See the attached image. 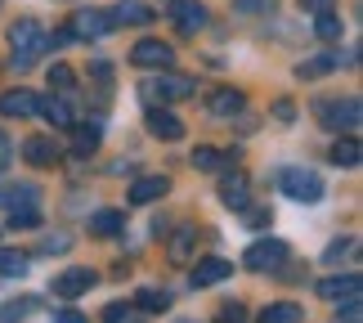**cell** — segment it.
<instances>
[{
  "label": "cell",
  "instance_id": "13",
  "mask_svg": "<svg viewBox=\"0 0 363 323\" xmlns=\"http://www.w3.org/2000/svg\"><path fill=\"white\" fill-rule=\"evenodd\" d=\"M40 189L36 185H0V207L5 212H23V207H36Z\"/></svg>",
  "mask_w": 363,
  "mask_h": 323
},
{
  "label": "cell",
  "instance_id": "22",
  "mask_svg": "<svg viewBox=\"0 0 363 323\" xmlns=\"http://www.w3.org/2000/svg\"><path fill=\"white\" fill-rule=\"evenodd\" d=\"M23 158L32 162V166H54L59 148H54V139H27V144H23Z\"/></svg>",
  "mask_w": 363,
  "mask_h": 323
},
{
  "label": "cell",
  "instance_id": "15",
  "mask_svg": "<svg viewBox=\"0 0 363 323\" xmlns=\"http://www.w3.org/2000/svg\"><path fill=\"white\" fill-rule=\"evenodd\" d=\"M36 112H40L50 126H59V131H67V126H72V108H67L63 99H54V94H36Z\"/></svg>",
  "mask_w": 363,
  "mask_h": 323
},
{
  "label": "cell",
  "instance_id": "18",
  "mask_svg": "<svg viewBox=\"0 0 363 323\" xmlns=\"http://www.w3.org/2000/svg\"><path fill=\"white\" fill-rule=\"evenodd\" d=\"M148 131L157 135V139H179V135H184V121H179L175 112H162V108H152V112H148Z\"/></svg>",
  "mask_w": 363,
  "mask_h": 323
},
{
  "label": "cell",
  "instance_id": "9",
  "mask_svg": "<svg viewBox=\"0 0 363 323\" xmlns=\"http://www.w3.org/2000/svg\"><path fill=\"white\" fill-rule=\"evenodd\" d=\"M171 59H175V50L166 45V40H139V45L130 50V63L135 67H171Z\"/></svg>",
  "mask_w": 363,
  "mask_h": 323
},
{
  "label": "cell",
  "instance_id": "32",
  "mask_svg": "<svg viewBox=\"0 0 363 323\" xmlns=\"http://www.w3.org/2000/svg\"><path fill=\"white\" fill-rule=\"evenodd\" d=\"M216 323H247V305L242 301H225L220 314H216Z\"/></svg>",
  "mask_w": 363,
  "mask_h": 323
},
{
  "label": "cell",
  "instance_id": "37",
  "mask_svg": "<svg viewBox=\"0 0 363 323\" xmlns=\"http://www.w3.org/2000/svg\"><path fill=\"white\" fill-rule=\"evenodd\" d=\"M350 251H354V238H341V243H332V247H328V265L341 261V256H350Z\"/></svg>",
  "mask_w": 363,
  "mask_h": 323
},
{
  "label": "cell",
  "instance_id": "6",
  "mask_svg": "<svg viewBox=\"0 0 363 323\" xmlns=\"http://www.w3.org/2000/svg\"><path fill=\"white\" fill-rule=\"evenodd\" d=\"M318 117H323L332 131H345V135H354L359 131V117H363V108L359 99L350 94V99H341V104H318Z\"/></svg>",
  "mask_w": 363,
  "mask_h": 323
},
{
  "label": "cell",
  "instance_id": "11",
  "mask_svg": "<svg viewBox=\"0 0 363 323\" xmlns=\"http://www.w3.org/2000/svg\"><path fill=\"white\" fill-rule=\"evenodd\" d=\"M233 274V265L229 261H220V256H211V261H198L193 265V288H216V283H225V278Z\"/></svg>",
  "mask_w": 363,
  "mask_h": 323
},
{
  "label": "cell",
  "instance_id": "25",
  "mask_svg": "<svg viewBox=\"0 0 363 323\" xmlns=\"http://www.w3.org/2000/svg\"><path fill=\"white\" fill-rule=\"evenodd\" d=\"M314 32H318V40H341V18H337V9H318Z\"/></svg>",
  "mask_w": 363,
  "mask_h": 323
},
{
  "label": "cell",
  "instance_id": "30",
  "mask_svg": "<svg viewBox=\"0 0 363 323\" xmlns=\"http://www.w3.org/2000/svg\"><path fill=\"white\" fill-rule=\"evenodd\" d=\"M99 139H104V131H99V126H77V158H86V153H94V148H99Z\"/></svg>",
  "mask_w": 363,
  "mask_h": 323
},
{
  "label": "cell",
  "instance_id": "26",
  "mask_svg": "<svg viewBox=\"0 0 363 323\" xmlns=\"http://www.w3.org/2000/svg\"><path fill=\"white\" fill-rule=\"evenodd\" d=\"M18 274H27V256L13 247H0V278H18Z\"/></svg>",
  "mask_w": 363,
  "mask_h": 323
},
{
  "label": "cell",
  "instance_id": "35",
  "mask_svg": "<svg viewBox=\"0 0 363 323\" xmlns=\"http://www.w3.org/2000/svg\"><path fill=\"white\" fill-rule=\"evenodd\" d=\"M72 81H77V77H72V67H63V63H54V67H50V86H54V90H72Z\"/></svg>",
  "mask_w": 363,
  "mask_h": 323
},
{
  "label": "cell",
  "instance_id": "33",
  "mask_svg": "<svg viewBox=\"0 0 363 323\" xmlns=\"http://www.w3.org/2000/svg\"><path fill=\"white\" fill-rule=\"evenodd\" d=\"M27 310H32V301H5L0 305V323H23Z\"/></svg>",
  "mask_w": 363,
  "mask_h": 323
},
{
  "label": "cell",
  "instance_id": "20",
  "mask_svg": "<svg viewBox=\"0 0 363 323\" xmlns=\"http://www.w3.org/2000/svg\"><path fill=\"white\" fill-rule=\"evenodd\" d=\"M332 162H337L341 171H354V166L363 162V153H359V139H354V135H341L337 144H332Z\"/></svg>",
  "mask_w": 363,
  "mask_h": 323
},
{
  "label": "cell",
  "instance_id": "39",
  "mask_svg": "<svg viewBox=\"0 0 363 323\" xmlns=\"http://www.w3.org/2000/svg\"><path fill=\"white\" fill-rule=\"evenodd\" d=\"M54 323H90L81 310H54Z\"/></svg>",
  "mask_w": 363,
  "mask_h": 323
},
{
  "label": "cell",
  "instance_id": "29",
  "mask_svg": "<svg viewBox=\"0 0 363 323\" xmlns=\"http://www.w3.org/2000/svg\"><path fill=\"white\" fill-rule=\"evenodd\" d=\"M113 13H117V23H152V9L139 5V0H125V5L113 9Z\"/></svg>",
  "mask_w": 363,
  "mask_h": 323
},
{
  "label": "cell",
  "instance_id": "16",
  "mask_svg": "<svg viewBox=\"0 0 363 323\" xmlns=\"http://www.w3.org/2000/svg\"><path fill=\"white\" fill-rule=\"evenodd\" d=\"M206 108H211V117H238V112H242V94L238 90H211V94H206Z\"/></svg>",
  "mask_w": 363,
  "mask_h": 323
},
{
  "label": "cell",
  "instance_id": "5",
  "mask_svg": "<svg viewBox=\"0 0 363 323\" xmlns=\"http://www.w3.org/2000/svg\"><path fill=\"white\" fill-rule=\"evenodd\" d=\"M144 94H152V99H162V104H175V99H189V94H198V86H193L189 77H175V72H166L162 67V77H152Z\"/></svg>",
  "mask_w": 363,
  "mask_h": 323
},
{
  "label": "cell",
  "instance_id": "23",
  "mask_svg": "<svg viewBox=\"0 0 363 323\" xmlns=\"http://www.w3.org/2000/svg\"><path fill=\"white\" fill-rule=\"evenodd\" d=\"M125 229V216L121 212H94L90 216V234H99V238H117Z\"/></svg>",
  "mask_w": 363,
  "mask_h": 323
},
{
  "label": "cell",
  "instance_id": "28",
  "mask_svg": "<svg viewBox=\"0 0 363 323\" xmlns=\"http://www.w3.org/2000/svg\"><path fill=\"white\" fill-rule=\"evenodd\" d=\"M229 158H225V153H220V148H193V166H198V171H220V166H225Z\"/></svg>",
  "mask_w": 363,
  "mask_h": 323
},
{
  "label": "cell",
  "instance_id": "1",
  "mask_svg": "<svg viewBox=\"0 0 363 323\" xmlns=\"http://www.w3.org/2000/svg\"><path fill=\"white\" fill-rule=\"evenodd\" d=\"M9 45H13V67H32L45 54V32L36 18H18L9 27Z\"/></svg>",
  "mask_w": 363,
  "mask_h": 323
},
{
  "label": "cell",
  "instance_id": "27",
  "mask_svg": "<svg viewBox=\"0 0 363 323\" xmlns=\"http://www.w3.org/2000/svg\"><path fill=\"white\" fill-rule=\"evenodd\" d=\"M135 305H139V310H166V305H171V292H166V288H144L135 297Z\"/></svg>",
  "mask_w": 363,
  "mask_h": 323
},
{
  "label": "cell",
  "instance_id": "7",
  "mask_svg": "<svg viewBox=\"0 0 363 323\" xmlns=\"http://www.w3.org/2000/svg\"><path fill=\"white\" fill-rule=\"evenodd\" d=\"M94 283H99V274H94V270H63V274H54V297H63V301L86 297Z\"/></svg>",
  "mask_w": 363,
  "mask_h": 323
},
{
  "label": "cell",
  "instance_id": "3",
  "mask_svg": "<svg viewBox=\"0 0 363 323\" xmlns=\"http://www.w3.org/2000/svg\"><path fill=\"white\" fill-rule=\"evenodd\" d=\"M67 32H72V40H99L108 32H117V13L113 9H77Z\"/></svg>",
  "mask_w": 363,
  "mask_h": 323
},
{
  "label": "cell",
  "instance_id": "2",
  "mask_svg": "<svg viewBox=\"0 0 363 323\" xmlns=\"http://www.w3.org/2000/svg\"><path fill=\"white\" fill-rule=\"evenodd\" d=\"M278 189H283L291 202H305V207L323 198V180H318L310 166H287V171L278 175Z\"/></svg>",
  "mask_w": 363,
  "mask_h": 323
},
{
  "label": "cell",
  "instance_id": "34",
  "mask_svg": "<svg viewBox=\"0 0 363 323\" xmlns=\"http://www.w3.org/2000/svg\"><path fill=\"white\" fill-rule=\"evenodd\" d=\"M67 247H72V238H67V234H50V238H40V251H45V256H63Z\"/></svg>",
  "mask_w": 363,
  "mask_h": 323
},
{
  "label": "cell",
  "instance_id": "12",
  "mask_svg": "<svg viewBox=\"0 0 363 323\" xmlns=\"http://www.w3.org/2000/svg\"><path fill=\"white\" fill-rule=\"evenodd\" d=\"M36 112V90H5L0 94V117H32Z\"/></svg>",
  "mask_w": 363,
  "mask_h": 323
},
{
  "label": "cell",
  "instance_id": "31",
  "mask_svg": "<svg viewBox=\"0 0 363 323\" xmlns=\"http://www.w3.org/2000/svg\"><path fill=\"white\" fill-rule=\"evenodd\" d=\"M359 319H363V301L359 297H345L337 305V323H359Z\"/></svg>",
  "mask_w": 363,
  "mask_h": 323
},
{
  "label": "cell",
  "instance_id": "14",
  "mask_svg": "<svg viewBox=\"0 0 363 323\" xmlns=\"http://www.w3.org/2000/svg\"><path fill=\"white\" fill-rule=\"evenodd\" d=\"M318 297L328 301H345V297H359V274H332L318 283Z\"/></svg>",
  "mask_w": 363,
  "mask_h": 323
},
{
  "label": "cell",
  "instance_id": "10",
  "mask_svg": "<svg viewBox=\"0 0 363 323\" xmlns=\"http://www.w3.org/2000/svg\"><path fill=\"white\" fill-rule=\"evenodd\" d=\"M166 193H171V180H166V175H144V180H135V185H130L125 198H130L135 207H148V202H162Z\"/></svg>",
  "mask_w": 363,
  "mask_h": 323
},
{
  "label": "cell",
  "instance_id": "19",
  "mask_svg": "<svg viewBox=\"0 0 363 323\" xmlns=\"http://www.w3.org/2000/svg\"><path fill=\"white\" fill-rule=\"evenodd\" d=\"M193 243H198V229H193V224H179L175 238H171V247H166V256H171L175 265H184L193 256Z\"/></svg>",
  "mask_w": 363,
  "mask_h": 323
},
{
  "label": "cell",
  "instance_id": "38",
  "mask_svg": "<svg viewBox=\"0 0 363 323\" xmlns=\"http://www.w3.org/2000/svg\"><path fill=\"white\" fill-rule=\"evenodd\" d=\"M9 162H13V144H9V135L0 131V171H9Z\"/></svg>",
  "mask_w": 363,
  "mask_h": 323
},
{
  "label": "cell",
  "instance_id": "17",
  "mask_svg": "<svg viewBox=\"0 0 363 323\" xmlns=\"http://www.w3.org/2000/svg\"><path fill=\"white\" fill-rule=\"evenodd\" d=\"M220 198H225L229 212H242V207H247V175L242 171L225 175V180H220Z\"/></svg>",
  "mask_w": 363,
  "mask_h": 323
},
{
  "label": "cell",
  "instance_id": "36",
  "mask_svg": "<svg viewBox=\"0 0 363 323\" xmlns=\"http://www.w3.org/2000/svg\"><path fill=\"white\" fill-rule=\"evenodd\" d=\"M40 216H36V207H23V212H9V229H32Z\"/></svg>",
  "mask_w": 363,
  "mask_h": 323
},
{
  "label": "cell",
  "instance_id": "24",
  "mask_svg": "<svg viewBox=\"0 0 363 323\" xmlns=\"http://www.w3.org/2000/svg\"><path fill=\"white\" fill-rule=\"evenodd\" d=\"M256 323H301V305H291V301L264 305V310L256 314Z\"/></svg>",
  "mask_w": 363,
  "mask_h": 323
},
{
  "label": "cell",
  "instance_id": "8",
  "mask_svg": "<svg viewBox=\"0 0 363 323\" xmlns=\"http://www.w3.org/2000/svg\"><path fill=\"white\" fill-rule=\"evenodd\" d=\"M166 13L175 18V27H179L184 36H193V32H202V27H206V9L198 5V0H171V5H166Z\"/></svg>",
  "mask_w": 363,
  "mask_h": 323
},
{
  "label": "cell",
  "instance_id": "4",
  "mask_svg": "<svg viewBox=\"0 0 363 323\" xmlns=\"http://www.w3.org/2000/svg\"><path fill=\"white\" fill-rule=\"evenodd\" d=\"M247 270H256V274H269V270H278V265L287 261V243L283 238H260V243H251L247 247Z\"/></svg>",
  "mask_w": 363,
  "mask_h": 323
},
{
  "label": "cell",
  "instance_id": "40",
  "mask_svg": "<svg viewBox=\"0 0 363 323\" xmlns=\"http://www.w3.org/2000/svg\"><path fill=\"white\" fill-rule=\"evenodd\" d=\"M104 319H108V323H125V305H108Z\"/></svg>",
  "mask_w": 363,
  "mask_h": 323
},
{
  "label": "cell",
  "instance_id": "21",
  "mask_svg": "<svg viewBox=\"0 0 363 323\" xmlns=\"http://www.w3.org/2000/svg\"><path fill=\"white\" fill-rule=\"evenodd\" d=\"M337 67H341V54H314L310 63L296 67V77L301 81H314V77H323V72H337Z\"/></svg>",
  "mask_w": 363,
  "mask_h": 323
}]
</instances>
